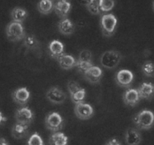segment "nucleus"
<instances>
[{
  "label": "nucleus",
  "mask_w": 154,
  "mask_h": 145,
  "mask_svg": "<svg viewBox=\"0 0 154 145\" xmlns=\"http://www.w3.org/2000/svg\"><path fill=\"white\" fill-rule=\"evenodd\" d=\"M5 33L8 39L11 42H18L22 40L26 35L24 27L22 25V23L13 20L7 25Z\"/></svg>",
  "instance_id": "nucleus-1"
},
{
  "label": "nucleus",
  "mask_w": 154,
  "mask_h": 145,
  "mask_svg": "<svg viewBox=\"0 0 154 145\" xmlns=\"http://www.w3.org/2000/svg\"><path fill=\"white\" fill-rule=\"evenodd\" d=\"M122 60V54L115 50L103 52L100 57V63L103 67L112 69L116 67Z\"/></svg>",
  "instance_id": "nucleus-2"
},
{
  "label": "nucleus",
  "mask_w": 154,
  "mask_h": 145,
  "mask_svg": "<svg viewBox=\"0 0 154 145\" xmlns=\"http://www.w3.org/2000/svg\"><path fill=\"white\" fill-rule=\"evenodd\" d=\"M133 122L139 129H149L154 124V113L150 110H142L134 116Z\"/></svg>",
  "instance_id": "nucleus-3"
},
{
  "label": "nucleus",
  "mask_w": 154,
  "mask_h": 145,
  "mask_svg": "<svg viewBox=\"0 0 154 145\" xmlns=\"http://www.w3.org/2000/svg\"><path fill=\"white\" fill-rule=\"evenodd\" d=\"M117 26V19L112 14H104L100 17V27L102 33L109 37L113 35Z\"/></svg>",
  "instance_id": "nucleus-4"
},
{
  "label": "nucleus",
  "mask_w": 154,
  "mask_h": 145,
  "mask_svg": "<svg viewBox=\"0 0 154 145\" xmlns=\"http://www.w3.org/2000/svg\"><path fill=\"white\" fill-rule=\"evenodd\" d=\"M45 127L51 132L58 131L63 128V119L57 112H51L48 113L45 119Z\"/></svg>",
  "instance_id": "nucleus-5"
},
{
  "label": "nucleus",
  "mask_w": 154,
  "mask_h": 145,
  "mask_svg": "<svg viewBox=\"0 0 154 145\" xmlns=\"http://www.w3.org/2000/svg\"><path fill=\"white\" fill-rule=\"evenodd\" d=\"M74 113L75 116L82 120H87L91 118L94 114V109L88 103L84 101L75 103Z\"/></svg>",
  "instance_id": "nucleus-6"
},
{
  "label": "nucleus",
  "mask_w": 154,
  "mask_h": 145,
  "mask_svg": "<svg viewBox=\"0 0 154 145\" xmlns=\"http://www.w3.org/2000/svg\"><path fill=\"white\" fill-rule=\"evenodd\" d=\"M14 118L16 122L29 125L34 119V113L28 106H23L16 110Z\"/></svg>",
  "instance_id": "nucleus-7"
},
{
  "label": "nucleus",
  "mask_w": 154,
  "mask_h": 145,
  "mask_svg": "<svg viewBox=\"0 0 154 145\" xmlns=\"http://www.w3.org/2000/svg\"><path fill=\"white\" fill-rule=\"evenodd\" d=\"M134 79V74L128 69H121L119 70L115 76L116 83L121 87H129Z\"/></svg>",
  "instance_id": "nucleus-8"
},
{
  "label": "nucleus",
  "mask_w": 154,
  "mask_h": 145,
  "mask_svg": "<svg viewBox=\"0 0 154 145\" xmlns=\"http://www.w3.org/2000/svg\"><path fill=\"white\" fill-rule=\"evenodd\" d=\"M46 98L54 104H62L66 99V95L60 88L51 87L47 91Z\"/></svg>",
  "instance_id": "nucleus-9"
},
{
  "label": "nucleus",
  "mask_w": 154,
  "mask_h": 145,
  "mask_svg": "<svg viewBox=\"0 0 154 145\" xmlns=\"http://www.w3.org/2000/svg\"><path fill=\"white\" fill-rule=\"evenodd\" d=\"M72 8L69 0H57L54 4V11L60 18H66Z\"/></svg>",
  "instance_id": "nucleus-10"
},
{
  "label": "nucleus",
  "mask_w": 154,
  "mask_h": 145,
  "mask_svg": "<svg viewBox=\"0 0 154 145\" xmlns=\"http://www.w3.org/2000/svg\"><path fill=\"white\" fill-rule=\"evenodd\" d=\"M83 74L85 79L88 82H89L90 83L95 84L100 82L102 77V74H103V71H102L101 68H100L99 66L93 65L89 69H87Z\"/></svg>",
  "instance_id": "nucleus-11"
},
{
  "label": "nucleus",
  "mask_w": 154,
  "mask_h": 145,
  "mask_svg": "<svg viewBox=\"0 0 154 145\" xmlns=\"http://www.w3.org/2000/svg\"><path fill=\"white\" fill-rule=\"evenodd\" d=\"M30 97V92L26 87H21L12 93V99L19 105H25Z\"/></svg>",
  "instance_id": "nucleus-12"
},
{
  "label": "nucleus",
  "mask_w": 154,
  "mask_h": 145,
  "mask_svg": "<svg viewBox=\"0 0 154 145\" xmlns=\"http://www.w3.org/2000/svg\"><path fill=\"white\" fill-rule=\"evenodd\" d=\"M123 101L127 106H134L138 103L140 101V97L139 95V93L137 89L134 88H128V90L124 92L123 96Z\"/></svg>",
  "instance_id": "nucleus-13"
},
{
  "label": "nucleus",
  "mask_w": 154,
  "mask_h": 145,
  "mask_svg": "<svg viewBox=\"0 0 154 145\" xmlns=\"http://www.w3.org/2000/svg\"><path fill=\"white\" fill-rule=\"evenodd\" d=\"M48 51L50 56L58 60L64 54V45L59 40H53L48 45Z\"/></svg>",
  "instance_id": "nucleus-14"
},
{
  "label": "nucleus",
  "mask_w": 154,
  "mask_h": 145,
  "mask_svg": "<svg viewBox=\"0 0 154 145\" xmlns=\"http://www.w3.org/2000/svg\"><path fill=\"white\" fill-rule=\"evenodd\" d=\"M29 125L16 122L11 128V134L17 140L25 138L29 134Z\"/></svg>",
  "instance_id": "nucleus-15"
},
{
  "label": "nucleus",
  "mask_w": 154,
  "mask_h": 145,
  "mask_svg": "<svg viewBox=\"0 0 154 145\" xmlns=\"http://www.w3.org/2000/svg\"><path fill=\"white\" fill-rule=\"evenodd\" d=\"M142 138L138 130L135 128H128L125 132V141L128 145H137L141 142Z\"/></svg>",
  "instance_id": "nucleus-16"
},
{
  "label": "nucleus",
  "mask_w": 154,
  "mask_h": 145,
  "mask_svg": "<svg viewBox=\"0 0 154 145\" xmlns=\"http://www.w3.org/2000/svg\"><path fill=\"white\" fill-rule=\"evenodd\" d=\"M58 30L65 35H69L75 31V25L68 18H62L57 23Z\"/></svg>",
  "instance_id": "nucleus-17"
},
{
  "label": "nucleus",
  "mask_w": 154,
  "mask_h": 145,
  "mask_svg": "<svg viewBox=\"0 0 154 145\" xmlns=\"http://www.w3.org/2000/svg\"><path fill=\"white\" fill-rule=\"evenodd\" d=\"M57 60H58V63L60 68L65 69V70H68V69L73 68L74 66H75L77 62V60L73 56L66 54H63Z\"/></svg>",
  "instance_id": "nucleus-18"
},
{
  "label": "nucleus",
  "mask_w": 154,
  "mask_h": 145,
  "mask_svg": "<svg viewBox=\"0 0 154 145\" xmlns=\"http://www.w3.org/2000/svg\"><path fill=\"white\" fill-rule=\"evenodd\" d=\"M137 90L140 98L149 99L154 94V85L151 82H143Z\"/></svg>",
  "instance_id": "nucleus-19"
},
{
  "label": "nucleus",
  "mask_w": 154,
  "mask_h": 145,
  "mask_svg": "<svg viewBox=\"0 0 154 145\" xmlns=\"http://www.w3.org/2000/svg\"><path fill=\"white\" fill-rule=\"evenodd\" d=\"M68 143L67 136L60 131H55L50 136L48 143L51 145H66Z\"/></svg>",
  "instance_id": "nucleus-20"
},
{
  "label": "nucleus",
  "mask_w": 154,
  "mask_h": 145,
  "mask_svg": "<svg viewBox=\"0 0 154 145\" xmlns=\"http://www.w3.org/2000/svg\"><path fill=\"white\" fill-rule=\"evenodd\" d=\"M11 17L13 21L23 23L28 17V12L25 8L16 7L11 11Z\"/></svg>",
  "instance_id": "nucleus-21"
},
{
  "label": "nucleus",
  "mask_w": 154,
  "mask_h": 145,
  "mask_svg": "<svg viewBox=\"0 0 154 145\" xmlns=\"http://www.w3.org/2000/svg\"><path fill=\"white\" fill-rule=\"evenodd\" d=\"M38 11L42 14H49L54 9L52 0H40L37 5Z\"/></svg>",
  "instance_id": "nucleus-22"
},
{
  "label": "nucleus",
  "mask_w": 154,
  "mask_h": 145,
  "mask_svg": "<svg viewBox=\"0 0 154 145\" xmlns=\"http://www.w3.org/2000/svg\"><path fill=\"white\" fill-rule=\"evenodd\" d=\"M23 45L29 50H35L40 46V42L34 35H26L23 39Z\"/></svg>",
  "instance_id": "nucleus-23"
},
{
  "label": "nucleus",
  "mask_w": 154,
  "mask_h": 145,
  "mask_svg": "<svg viewBox=\"0 0 154 145\" xmlns=\"http://www.w3.org/2000/svg\"><path fill=\"white\" fill-rule=\"evenodd\" d=\"M100 3H101V0H86L85 5L88 11L91 14L97 15L101 13Z\"/></svg>",
  "instance_id": "nucleus-24"
},
{
  "label": "nucleus",
  "mask_w": 154,
  "mask_h": 145,
  "mask_svg": "<svg viewBox=\"0 0 154 145\" xmlns=\"http://www.w3.org/2000/svg\"><path fill=\"white\" fill-rule=\"evenodd\" d=\"M85 95H86V91H85V88H81L78 91L74 92L73 94H70L71 100L74 103H79V102L84 101L85 100Z\"/></svg>",
  "instance_id": "nucleus-25"
},
{
  "label": "nucleus",
  "mask_w": 154,
  "mask_h": 145,
  "mask_svg": "<svg viewBox=\"0 0 154 145\" xmlns=\"http://www.w3.org/2000/svg\"><path fill=\"white\" fill-rule=\"evenodd\" d=\"M142 71L143 74L148 77H153L154 76V63L147 60L144 62L143 64L142 65Z\"/></svg>",
  "instance_id": "nucleus-26"
},
{
  "label": "nucleus",
  "mask_w": 154,
  "mask_h": 145,
  "mask_svg": "<svg viewBox=\"0 0 154 145\" xmlns=\"http://www.w3.org/2000/svg\"><path fill=\"white\" fill-rule=\"evenodd\" d=\"M115 6V1L114 0H101L100 3V11L101 12L105 13L110 11Z\"/></svg>",
  "instance_id": "nucleus-27"
},
{
  "label": "nucleus",
  "mask_w": 154,
  "mask_h": 145,
  "mask_svg": "<svg viewBox=\"0 0 154 145\" xmlns=\"http://www.w3.org/2000/svg\"><path fill=\"white\" fill-rule=\"evenodd\" d=\"M27 143L29 145H43L44 142L40 135L37 132H35L29 137Z\"/></svg>",
  "instance_id": "nucleus-28"
},
{
  "label": "nucleus",
  "mask_w": 154,
  "mask_h": 145,
  "mask_svg": "<svg viewBox=\"0 0 154 145\" xmlns=\"http://www.w3.org/2000/svg\"><path fill=\"white\" fill-rule=\"evenodd\" d=\"M93 66V63L91 62H88V61H81V60H77L76 64H75V66H76L78 71L80 72H84L87 70V69H89L91 66Z\"/></svg>",
  "instance_id": "nucleus-29"
},
{
  "label": "nucleus",
  "mask_w": 154,
  "mask_h": 145,
  "mask_svg": "<svg viewBox=\"0 0 154 145\" xmlns=\"http://www.w3.org/2000/svg\"><path fill=\"white\" fill-rule=\"evenodd\" d=\"M91 60H92V53H91V51L84 49L80 51L79 54V57H78V60L91 62Z\"/></svg>",
  "instance_id": "nucleus-30"
},
{
  "label": "nucleus",
  "mask_w": 154,
  "mask_h": 145,
  "mask_svg": "<svg viewBox=\"0 0 154 145\" xmlns=\"http://www.w3.org/2000/svg\"><path fill=\"white\" fill-rule=\"evenodd\" d=\"M67 88L69 92V94H72L79 89H80L81 87L79 85V83H77L75 81L71 80L67 83Z\"/></svg>",
  "instance_id": "nucleus-31"
},
{
  "label": "nucleus",
  "mask_w": 154,
  "mask_h": 145,
  "mask_svg": "<svg viewBox=\"0 0 154 145\" xmlns=\"http://www.w3.org/2000/svg\"><path fill=\"white\" fill-rule=\"evenodd\" d=\"M122 143H121L119 140H118L117 138L116 137H113V138H110L108 141H106L105 143V145H121Z\"/></svg>",
  "instance_id": "nucleus-32"
},
{
  "label": "nucleus",
  "mask_w": 154,
  "mask_h": 145,
  "mask_svg": "<svg viewBox=\"0 0 154 145\" xmlns=\"http://www.w3.org/2000/svg\"><path fill=\"white\" fill-rule=\"evenodd\" d=\"M7 121V117H5L3 115V113L0 111V126L3 125L4 123H5Z\"/></svg>",
  "instance_id": "nucleus-33"
},
{
  "label": "nucleus",
  "mask_w": 154,
  "mask_h": 145,
  "mask_svg": "<svg viewBox=\"0 0 154 145\" xmlns=\"http://www.w3.org/2000/svg\"><path fill=\"white\" fill-rule=\"evenodd\" d=\"M9 142L3 137H0V145H8Z\"/></svg>",
  "instance_id": "nucleus-34"
},
{
  "label": "nucleus",
  "mask_w": 154,
  "mask_h": 145,
  "mask_svg": "<svg viewBox=\"0 0 154 145\" xmlns=\"http://www.w3.org/2000/svg\"><path fill=\"white\" fill-rule=\"evenodd\" d=\"M152 9H153V11H154V0H153V2H152Z\"/></svg>",
  "instance_id": "nucleus-35"
}]
</instances>
